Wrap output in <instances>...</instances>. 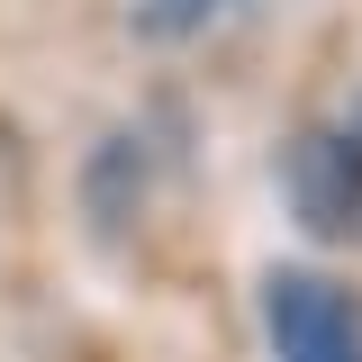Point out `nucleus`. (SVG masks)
I'll use <instances>...</instances> for the list:
<instances>
[{
  "label": "nucleus",
  "instance_id": "obj_4",
  "mask_svg": "<svg viewBox=\"0 0 362 362\" xmlns=\"http://www.w3.org/2000/svg\"><path fill=\"white\" fill-rule=\"evenodd\" d=\"M235 9H254V0H127V37L173 54V45H199L209 28H226Z\"/></svg>",
  "mask_w": 362,
  "mask_h": 362
},
{
  "label": "nucleus",
  "instance_id": "obj_2",
  "mask_svg": "<svg viewBox=\"0 0 362 362\" xmlns=\"http://www.w3.org/2000/svg\"><path fill=\"white\" fill-rule=\"evenodd\" d=\"M281 209L317 245H354L362 235V145L335 118H308L281 145Z\"/></svg>",
  "mask_w": 362,
  "mask_h": 362
},
{
  "label": "nucleus",
  "instance_id": "obj_5",
  "mask_svg": "<svg viewBox=\"0 0 362 362\" xmlns=\"http://www.w3.org/2000/svg\"><path fill=\"white\" fill-rule=\"evenodd\" d=\"M335 127H344V136H354V145H362V82H354V100L335 109Z\"/></svg>",
  "mask_w": 362,
  "mask_h": 362
},
{
  "label": "nucleus",
  "instance_id": "obj_1",
  "mask_svg": "<svg viewBox=\"0 0 362 362\" xmlns=\"http://www.w3.org/2000/svg\"><path fill=\"white\" fill-rule=\"evenodd\" d=\"M263 344H272V362H362V290L326 263H272Z\"/></svg>",
  "mask_w": 362,
  "mask_h": 362
},
{
  "label": "nucleus",
  "instance_id": "obj_3",
  "mask_svg": "<svg viewBox=\"0 0 362 362\" xmlns=\"http://www.w3.org/2000/svg\"><path fill=\"white\" fill-rule=\"evenodd\" d=\"M145 181H154V173H145V145H136L127 127H109L82 154V218H90V235L118 245V235L145 218Z\"/></svg>",
  "mask_w": 362,
  "mask_h": 362
}]
</instances>
